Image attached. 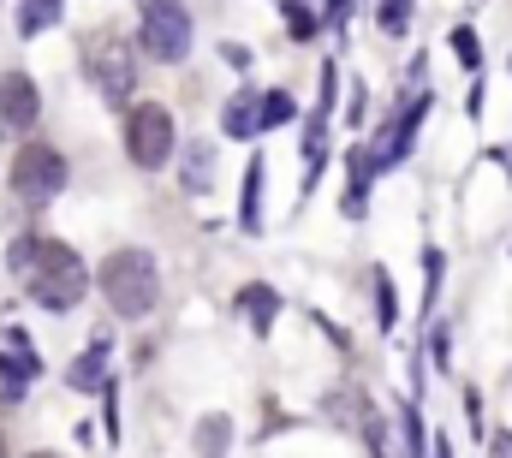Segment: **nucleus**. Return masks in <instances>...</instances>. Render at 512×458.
Returning a JSON list of instances; mask_svg holds the SVG:
<instances>
[{"instance_id":"obj_1","label":"nucleus","mask_w":512,"mask_h":458,"mask_svg":"<svg viewBox=\"0 0 512 458\" xmlns=\"http://www.w3.org/2000/svg\"><path fill=\"white\" fill-rule=\"evenodd\" d=\"M24 286H30V304L66 316V310L84 304V292H90V268H84V256H78L72 244H60V238H36V256H30V268H24Z\"/></svg>"},{"instance_id":"obj_2","label":"nucleus","mask_w":512,"mask_h":458,"mask_svg":"<svg viewBox=\"0 0 512 458\" xmlns=\"http://www.w3.org/2000/svg\"><path fill=\"white\" fill-rule=\"evenodd\" d=\"M102 298H108V310L120 316V322H143L155 304H161V268H155V256L149 250H114L108 262H102Z\"/></svg>"},{"instance_id":"obj_3","label":"nucleus","mask_w":512,"mask_h":458,"mask_svg":"<svg viewBox=\"0 0 512 458\" xmlns=\"http://www.w3.org/2000/svg\"><path fill=\"white\" fill-rule=\"evenodd\" d=\"M137 48L149 60H161V66H179L191 54V12H185V0H143Z\"/></svg>"},{"instance_id":"obj_4","label":"nucleus","mask_w":512,"mask_h":458,"mask_svg":"<svg viewBox=\"0 0 512 458\" xmlns=\"http://www.w3.org/2000/svg\"><path fill=\"white\" fill-rule=\"evenodd\" d=\"M173 149H179V131H173V114H167L161 102H137V108H126V155H131V167L161 173V167L173 161Z\"/></svg>"},{"instance_id":"obj_5","label":"nucleus","mask_w":512,"mask_h":458,"mask_svg":"<svg viewBox=\"0 0 512 458\" xmlns=\"http://www.w3.org/2000/svg\"><path fill=\"white\" fill-rule=\"evenodd\" d=\"M84 72H90V84H96V96L108 108H131V96H137V54H131V42L96 36L84 48Z\"/></svg>"},{"instance_id":"obj_6","label":"nucleus","mask_w":512,"mask_h":458,"mask_svg":"<svg viewBox=\"0 0 512 458\" xmlns=\"http://www.w3.org/2000/svg\"><path fill=\"white\" fill-rule=\"evenodd\" d=\"M12 191H18V203H30V209L54 203V197L66 191V155H60L54 143H24V149L12 155Z\"/></svg>"},{"instance_id":"obj_7","label":"nucleus","mask_w":512,"mask_h":458,"mask_svg":"<svg viewBox=\"0 0 512 458\" xmlns=\"http://www.w3.org/2000/svg\"><path fill=\"white\" fill-rule=\"evenodd\" d=\"M429 84H423V96H405V108L387 119L382 131H376V143H370V167H376V179L382 173H393L405 155H411V137H417V125H423V114H429Z\"/></svg>"},{"instance_id":"obj_8","label":"nucleus","mask_w":512,"mask_h":458,"mask_svg":"<svg viewBox=\"0 0 512 458\" xmlns=\"http://www.w3.org/2000/svg\"><path fill=\"white\" fill-rule=\"evenodd\" d=\"M42 375V357H36V345H30V334L24 328H6V351H0V393L18 405L24 399V387Z\"/></svg>"},{"instance_id":"obj_9","label":"nucleus","mask_w":512,"mask_h":458,"mask_svg":"<svg viewBox=\"0 0 512 458\" xmlns=\"http://www.w3.org/2000/svg\"><path fill=\"white\" fill-rule=\"evenodd\" d=\"M42 119V90L30 72H0V125L6 131H30Z\"/></svg>"},{"instance_id":"obj_10","label":"nucleus","mask_w":512,"mask_h":458,"mask_svg":"<svg viewBox=\"0 0 512 458\" xmlns=\"http://www.w3.org/2000/svg\"><path fill=\"white\" fill-rule=\"evenodd\" d=\"M108 357H114V345L90 340V351H78V357L66 363V387H72V393H102V387H108Z\"/></svg>"},{"instance_id":"obj_11","label":"nucleus","mask_w":512,"mask_h":458,"mask_svg":"<svg viewBox=\"0 0 512 458\" xmlns=\"http://www.w3.org/2000/svg\"><path fill=\"white\" fill-rule=\"evenodd\" d=\"M233 304L245 310V322H251V334H256V340H268V334H274V322H280V292H274V286L251 280V286H245V292H239Z\"/></svg>"},{"instance_id":"obj_12","label":"nucleus","mask_w":512,"mask_h":458,"mask_svg":"<svg viewBox=\"0 0 512 458\" xmlns=\"http://www.w3.org/2000/svg\"><path fill=\"white\" fill-rule=\"evenodd\" d=\"M179 185L191 197H203L215 185V143H185V161H179Z\"/></svg>"},{"instance_id":"obj_13","label":"nucleus","mask_w":512,"mask_h":458,"mask_svg":"<svg viewBox=\"0 0 512 458\" xmlns=\"http://www.w3.org/2000/svg\"><path fill=\"white\" fill-rule=\"evenodd\" d=\"M346 167H352V185H346V215H352V221H364V209H370V179H376L370 149H364V143H358V149H346Z\"/></svg>"},{"instance_id":"obj_14","label":"nucleus","mask_w":512,"mask_h":458,"mask_svg":"<svg viewBox=\"0 0 512 458\" xmlns=\"http://www.w3.org/2000/svg\"><path fill=\"white\" fill-rule=\"evenodd\" d=\"M328 167V108H316L304 125V185H316Z\"/></svg>"},{"instance_id":"obj_15","label":"nucleus","mask_w":512,"mask_h":458,"mask_svg":"<svg viewBox=\"0 0 512 458\" xmlns=\"http://www.w3.org/2000/svg\"><path fill=\"white\" fill-rule=\"evenodd\" d=\"M227 453H233V417L227 411L197 417V458H227Z\"/></svg>"},{"instance_id":"obj_16","label":"nucleus","mask_w":512,"mask_h":458,"mask_svg":"<svg viewBox=\"0 0 512 458\" xmlns=\"http://www.w3.org/2000/svg\"><path fill=\"white\" fill-rule=\"evenodd\" d=\"M60 12H66V0H18V36H42V30H54Z\"/></svg>"},{"instance_id":"obj_17","label":"nucleus","mask_w":512,"mask_h":458,"mask_svg":"<svg viewBox=\"0 0 512 458\" xmlns=\"http://www.w3.org/2000/svg\"><path fill=\"white\" fill-rule=\"evenodd\" d=\"M221 131L227 137H256L262 125H256V90H239L227 108H221Z\"/></svg>"},{"instance_id":"obj_18","label":"nucleus","mask_w":512,"mask_h":458,"mask_svg":"<svg viewBox=\"0 0 512 458\" xmlns=\"http://www.w3.org/2000/svg\"><path fill=\"white\" fill-rule=\"evenodd\" d=\"M292 119H298L292 90H262V96H256V125H262V131H274V125H292Z\"/></svg>"},{"instance_id":"obj_19","label":"nucleus","mask_w":512,"mask_h":458,"mask_svg":"<svg viewBox=\"0 0 512 458\" xmlns=\"http://www.w3.org/2000/svg\"><path fill=\"white\" fill-rule=\"evenodd\" d=\"M239 227L245 232L262 227V161L245 167V185H239Z\"/></svg>"},{"instance_id":"obj_20","label":"nucleus","mask_w":512,"mask_h":458,"mask_svg":"<svg viewBox=\"0 0 512 458\" xmlns=\"http://www.w3.org/2000/svg\"><path fill=\"white\" fill-rule=\"evenodd\" d=\"M370 286H376V328H393V322H399V304H393V274H387V268H376V274H370Z\"/></svg>"},{"instance_id":"obj_21","label":"nucleus","mask_w":512,"mask_h":458,"mask_svg":"<svg viewBox=\"0 0 512 458\" xmlns=\"http://www.w3.org/2000/svg\"><path fill=\"white\" fill-rule=\"evenodd\" d=\"M453 54H459V66H465L471 78L483 72V36H477L471 24H459V30H453Z\"/></svg>"},{"instance_id":"obj_22","label":"nucleus","mask_w":512,"mask_h":458,"mask_svg":"<svg viewBox=\"0 0 512 458\" xmlns=\"http://www.w3.org/2000/svg\"><path fill=\"white\" fill-rule=\"evenodd\" d=\"M441 274H447V256H441L435 244H423V310L441 298Z\"/></svg>"},{"instance_id":"obj_23","label":"nucleus","mask_w":512,"mask_h":458,"mask_svg":"<svg viewBox=\"0 0 512 458\" xmlns=\"http://www.w3.org/2000/svg\"><path fill=\"white\" fill-rule=\"evenodd\" d=\"M280 12H286V30H292L298 42H310V36L322 30V24H316V12H310L304 0H280Z\"/></svg>"},{"instance_id":"obj_24","label":"nucleus","mask_w":512,"mask_h":458,"mask_svg":"<svg viewBox=\"0 0 512 458\" xmlns=\"http://www.w3.org/2000/svg\"><path fill=\"white\" fill-rule=\"evenodd\" d=\"M382 30L387 36H405L411 30V0H382Z\"/></svg>"},{"instance_id":"obj_25","label":"nucleus","mask_w":512,"mask_h":458,"mask_svg":"<svg viewBox=\"0 0 512 458\" xmlns=\"http://www.w3.org/2000/svg\"><path fill=\"white\" fill-rule=\"evenodd\" d=\"M30 256H36V238H12V250H6V268H12V274H24V268H30Z\"/></svg>"},{"instance_id":"obj_26","label":"nucleus","mask_w":512,"mask_h":458,"mask_svg":"<svg viewBox=\"0 0 512 458\" xmlns=\"http://www.w3.org/2000/svg\"><path fill=\"white\" fill-rule=\"evenodd\" d=\"M221 60H227L233 72H251V66H256V54L245 48V42H221Z\"/></svg>"},{"instance_id":"obj_27","label":"nucleus","mask_w":512,"mask_h":458,"mask_svg":"<svg viewBox=\"0 0 512 458\" xmlns=\"http://www.w3.org/2000/svg\"><path fill=\"white\" fill-rule=\"evenodd\" d=\"M429 357H435V369H447V363H453V334H447V328H435V334H429Z\"/></svg>"},{"instance_id":"obj_28","label":"nucleus","mask_w":512,"mask_h":458,"mask_svg":"<svg viewBox=\"0 0 512 458\" xmlns=\"http://www.w3.org/2000/svg\"><path fill=\"white\" fill-rule=\"evenodd\" d=\"M495 458H512V429H501V435H495Z\"/></svg>"},{"instance_id":"obj_29","label":"nucleus","mask_w":512,"mask_h":458,"mask_svg":"<svg viewBox=\"0 0 512 458\" xmlns=\"http://www.w3.org/2000/svg\"><path fill=\"white\" fill-rule=\"evenodd\" d=\"M30 458H60V453H30Z\"/></svg>"},{"instance_id":"obj_30","label":"nucleus","mask_w":512,"mask_h":458,"mask_svg":"<svg viewBox=\"0 0 512 458\" xmlns=\"http://www.w3.org/2000/svg\"><path fill=\"white\" fill-rule=\"evenodd\" d=\"M0 458H6V447H0Z\"/></svg>"}]
</instances>
